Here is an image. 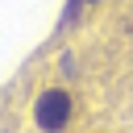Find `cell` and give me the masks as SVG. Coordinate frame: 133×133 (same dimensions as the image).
Listing matches in <instances>:
<instances>
[{
  "mask_svg": "<svg viewBox=\"0 0 133 133\" xmlns=\"http://www.w3.org/2000/svg\"><path fill=\"white\" fill-rule=\"evenodd\" d=\"M33 121H37V129H42V133H62V129H66V121H71V96H66L62 87L42 91V96H37V104H33Z\"/></svg>",
  "mask_w": 133,
  "mask_h": 133,
  "instance_id": "obj_1",
  "label": "cell"
}]
</instances>
